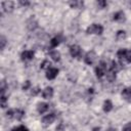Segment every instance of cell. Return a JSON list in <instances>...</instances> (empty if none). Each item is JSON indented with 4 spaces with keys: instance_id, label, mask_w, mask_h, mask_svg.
<instances>
[{
    "instance_id": "1",
    "label": "cell",
    "mask_w": 131,
    "mask_h": 131,
    "mask_svg": "<svg viewBox=\"0 0 131 131\" xmlns=\"http://www.w3.org/2000/svg\"><path fill=\"white\" fill-rule=\"evenodd\" d=\"M103 31V28L101 25H97V24H93L90 27L87 28V33L88 34H97L100 35Z\"/></svg>"
},
{
    "instance_id": "2",
    "label": "cell",
    "mask_w": 131,
    "mask_h": 131,
    "mask_svg": "<svg viewBox=\"0 0 131 131\" xmlns=\"http://www.w3.org/2000/svg\"><path fill=\"white\" fill-rule=\"evenodd\" d=\"M105 71H106V63L104 61H101L98 67H96L95 69V73H96V76L98 78H101L104 74H105Z\"/></svg>"
},
{
    "instance_id": "3",
    "label": "cell",
    "mask_w": 131,
    "mask_h": 131,
    "mask_svg": "<svg viewBox=\"0 0 131 131\" xmlns=\"http://www.w3.org/2000/svg\"><path fill=\"white\" fill-rule=\"evenodd\" d=\"M95 59H96V54H95L94 51L91 50V51L86 53V55H85V62L87 64H92Z\"/></svg>"
},
{
    "instance_id": "4",
    "label": "cell",
    "mask_w": 131,
    "mask_h": 131,
    "mask_svg": "<svg viewBox=\"0 0 131 131\" xmlns=\"http://www.w3.org/2000/svg\"><path fill=\"white\" fill-rule=\"evenodd\" d=\"M70 52H71V55L73 57H77L81 54V47L78 45H72L70 47Z\"/></svg>"
},
{
    "instance_id": "5",
    "label": "cell",
    "mask_w": 131,
    "mask_h": 131,
    "mask_svg": "<svg viewBox=\"0 0 131 131\" xmlns=\"http://www.w3.org/2000/svg\"><path fill=\"white\" fill-rule=\"evenodd\" d=\"M57 74H58V70L57 69L50 68V69H48V71L46 73V78L49 79V80H52V79H54L57 76Z\"/></svg>"
},
{
    "instance_id": "6",
    "label": "cell",
    "mask_w": 131,
    "mask_h": 131,
    "mask_svg": "<svg viewBox=\"0 0 131 131\" xmlns=\"http://www.w3.org/2000/svg\"><path fill=\"white\" fill-rule=\"evenodd\" d=\"M1 5H2V8H3L4 11L10 12V11H12V9H13L14 3H13L12 1H4V2H2Z\"/></svg>"
},
{
    "instance_id": "7",
    "label": "cell",
    "mask_w": 131,
    "mask_h": 131,
    "mask_svg": "<svg viewBox=\"0 0 131 131\" xmlns=\"http://www.w3.org/2000/svg\"><path fill=\"white\" fill-rule=\"evenodd\" d=\"M54 120H55L54 114H49V115L45 116V117L42 119V123H43L44 125H50V124H52V123L54 122Z\"/></svg>"
},
{
    "instance_id": "8",
    "label": "cell",
    "mask_w": 131,
    "mask_h": 131,
    "mask_svg": "<svg viewBox=\"0 0 131 131\" xmlns=\"http://www.w3.org/2000/svg\"><path fill=\"white\" fill-rule=\"evenodd\" d=\"M34 57V52L32 50H25L21 53V59L23 60H31Z\"/></svg>"
},
{
    "instance_id": "9",
    "label": "cell",
    "mask_w": 131,
    "mask_h": 131,
    "mask_svg": "<svg viewBox=\"0 0 131 131\" xmlns=\"http://www.w3.org/2000/svg\"><path fill=\"white\" fill-rule=\"evenodd\" d=\"M42 95H43V97H44V98H46V99L51 98V97H52V95H53V89H52L51 87H46V88L43 90Z\"/></svg>"
},
{
    "instance_id": "10",
    "label": "cell",
    "mask_w": 131,
    "mask_h": 131,
    "mask_svg": "<svg viewBox=\"0 0 131 131\" xmlns=\"http://www.w3.org/2000/svg\"><path fill=\"white\" fill-rule=\"evenodd\" d=\"M27 27H28V29L31 30V31L35 30V29L37 28V21H36V19L33 18V17L29 18L28 21H27Z\"/></svg>"
},
{
    "instance_id": "11",
    "label": "cell",
    "mask_w": 131,
    "mask_h": 131,
    "mask_svg": "<svg viewBox=\"0 0 131 131\" xmlns=\"http://www.w3.org/2000/svg\"><path fill=\"white\" fill-rule=\"evenodd\" d=\"M48 107H49V104H48V103L41 102V103H39V104H38L37 110H38V112H39L40 114H43V113H45V112L48 110Z\"/></svg>"
},
{
    "instance_id": "12",
    "label": "cell",
    "mask_w": 131,
    "mask_h": 131,
    "mask_svg": "<svg viewBox=\"0 0 131 131\" xmlns=\"http://www.w3.org/2000/svg\"><path fill=\"white\" fill-rule=\"evenodd\" d=\"M24 115H25V113L21 110H14L13 111V118L16 120H20L24 117Z\"/></svg>"
},
{
    "instance_id": "13",
    "label": "cell",
    "mask_w": 131,
    "mask_h": 131,
    "mask_svg": "<svg viewBox=\"0 0 131 131\" xmlns=\"http://www.w3.org/2000/svg\"><path fill=\"white\" fill-rule=\"evenodd\" d=\"M114 19H115V20H119V21L124 20V19H125V14H124V12H123V11H118V12H116V13L114 14Z\"/></svg>"
},
{
    "instance_id": "14",
    "label": "cell",
    "mask_w": 131,
    "mask_h": 131,
    "mask_svg": "<svg viewBox=\"0 0 131 131\" xmlns=\"http://www.w3.org/2000/svg\"><path fill=\"white\" fill-rule=\"evenodd\" d=\"M83 1H79V0H76V1H72L70 2V6L72 8H81L83 6Z\"/></svg>"
},
{
    "instance_id": "15",
    "label": "cell",
    "mask_w": 131,
    "mask_h": 131,
    "mask_svg": "<svg viewBox=\"0 0 131 131\" xmlns=\"http://www.w3.org/2000/svg\"><path fill=\"white\" fill-rule=\"evenodd\" d=\"M112 108H113V103H112V101H111V100H105L104 103H103V111L107 113V112L112 111Z\"/></svg>"
},
{
    "instance_id": "16",
    "label": "cell",
    "mask_w": 131,
    "mask_h": 131,
    "mask_svg": "<svg viewBox=\"0 0 131 131\" xmlns=\"http://www.w3.org/2000/svg\"><path fill=\"white\" fill-rule=\"evenodd\" d=\"M50 57H51L53 60L57 61V60H59V58H60V53H59L57 50H53V51L50 52Z\"/></svg>"
},
{
    "instance_id": "17",
    "label": "cell",
    "mask_w": 131,
    "mask_h": 131,
    "mask_svg": "<svg viewBox=\"0 0 131 131\" xmlns=\"http://www.w3.org/2000/svg\"><path fill=\"white\" fill-rule=\"evenodd\" d=\"M126 55H127V50H126V49H120V50H118V52H117V56H118L120 59L126 58Z\"/></svg>"
},
{
    "instance_id": "18",
    "label": "cell",
    "mask_w": 131,
    "mask_h": 131,
    "mask_svg": "<svg viewBox=\"0 0 131 131\" xmlns=\"http://www.w3.org/2000/svg\"><path fill=\"white\" fill-rule=\"evenodd\" d=\"M122 96H123L124 98H126V99L130 98V97H131V88H126V89H124V90L122 91Z\"/></svg>"
},
{
    "instance_id": "19",
    "label": "cell",
    "mask_w": 131,
    "mask_h": 131,
    "mask_svg": "<svg viewBox=\"0 0 131 131\" xmlns=\"http://www.w3.org/2000/svg\"><path fill=\"white\" fill-rule=\"evenodd\" d=\"M106 79H107V81H110V82L115 81V79H116V73L110 71V72L106 74Z\"/></svg>"
},
{
    "instance_id": "20",
    "label": "cell",
    "mask_w": 131,
    "mask_h": 131,
    "mask_svg": "<svg viewBox=\"0 0 131 131\" xmlns=\"http://www.w3.org/2000/svg\"><path fill=\"white\" fill-rule=\"evenodd\" d=\"M119 70H120V66H119L117 62L113 61V62H112V66H111V71L114 72V73H117Z\"/></svg>"
},
{
    "instance_id": "21",
    "label": "cell",
    "mask_w": 131,
    "mask_h": 131,
    "mask_svg": "<svg viewBox=\"0 0 131 131\" xmlns=\"http://www.w3.org/2000/svg\"><path fill=\"white\" fill-rule=\"evenodd\" d=\"M50 44H51V46H52V47H56V46L59 44V39H58L57 37L52 38V39H51V41H50Z\"/></svg>"
},
{
    "instance_id": "22",
    "label": "cell",
    "mask_w": 131,
    "mask_h": 131,
    "mask_svg": "<svg viewBox=\"0 0 131 131\" xmlns=\"http://www.w3.org/2000/svg\"><path fill=\"white\" fill-rule=\"evenodd\" d=\"M125 36H126V33H125V31H119L118 33H117V39H123V38H125Z\"/></svg>"
},
{
    "instance_id": "23",
    "label": "cell",
    "mask_w": 131,
    "mask_h": 131,
    "mask_svg": "<svg viewBox=\"0 0 131 131\" xmlns=\"http://www.w3.org/2000/svg\"><path fill=\"white\" fill-rule=\"evenodd\" d=\"M0 90H1V94H4V91L6 90V83L4 80L1 81V87H0Z\"/></svg>"
},
{
    "instance_id": "24",
    "label": "cell",
    "mask_w": 131,
    "mask_h": 131,
    "mask_svg": "<svg viewBox=\"0 0 131 131\" xmlns=\"http://www.w3.org/2000/svg\"><path fill=\"white\" fill-rule=\"evenodd\" d=\"M49 66H50V62H49L48 60H44V61L40 64V68H41V69H46V68H49Z\"/></svg>"
},
{
    "instance_id": "25",
    "label": "cell",
    "mask_w": 131,
    "mask_h": 131,
    "mask_svg": "<svg viewBox=\"0 0 131 131\" xmlns=\"http://www.w3.org/2000/svg\"><path fill=\"white\" fill-rule=\"evenodd\" d=\"M0 42H1V49H4V47H5V44H6V39H5V37H3V36H1V39H0Z\"/></svg>"
},
{
    "instance_id": "26",
    "label": "cell",
    "mask_w": 131,
    "mask_h": 131,
    "mask_svg": "<svg viewBox=\"0 0 131 131\" xmlns=\"http://www.w3.org/2000/svg\"><path fill=\"white\" fill-rule=\"evenodd\" d=\"M30 86H31V82L30 81H26L24 83V85H23V90H28L30 88Z\"/></svg>"
},
{
    "instance_id": "27",
    "label": "cell",
    "mask_w": 131,
    "mask_h": 131,
    "mask_svg": "<svg viewBox=\"0 0 131 131\" xmlns=\"http://www.w3.org/2000/svg\"><path fill=\"white\" fill-rule=\"evenodd\" d=\"M123 131H131V123L126 124V125L123 127Z\"/></svg>"
},
{
    "instance_id": "28",
    "label": "cell",
    "mask_w": 131,
    "mask_h": 131,
    "mask_svg": "<svg viewBox=\"0 0 131 131\" xmlns=\"http://www.w3.org/2000/svg\"><path fill=\"white\" fill-rule=\"evenodd\" d=\"M14 131H29V130H28V128L25 127V126H19V127L15 128Z\"/></svg>"
},
{
    "instance_id": "29",
    "label": "cell",
    "mask_w": 131,
    "mask_h": 131,
    "mask_svg": "<svg viewBox=\"0 0 131 131\" xmlns=\"http://www.w3.org/2000/svg\"><path fill=\"white\" fill-rule=\"evenodd\" d=\"M97 5H98L100 8H103V7L106 5V2H105V1H98V2H97Z\"/></svg>"
},
{
    "instance_id": "30",
    "label": "cell",
    "mask_w": 131,
    "mask_h": 131,
    "mask_svg": "<svg viewBox=\"0 0 131 131\" xmlns=\"http://www.w3.org/2000/svg\"><path fill=\"white\" fill-rule=\"evenodd\" d=\"M39 92H40V89H39L38 87H35V88H33V90H32V94H33V95H37Z\"/></svg>"
},
{
    "instance_id": "31",
    "label": "cell",
    "mask_w": 131,
    "mask_h": 131,
    "mask_svg": "<svg viewBox=\"0 0 131 131\" xmlns=\"http://www.w3.org/2000/svg\"><path fill=\"white\" fill-rule=\"evenodd\" d=\"M63 130H64L63 124H59V125L56 127V131H63Z\"/></svg>"
},
{
    "instance_id": "32",
    "label": "cell",
    "mask_w": 131,
    "mask_h": 131,
    "mask_svg": "<svg viewBox=\"0 0 131 131\" xmlns=\"http://www.w3.org/2000/svg\"><path fill=\"white\" fill-rule=\"evenodd\" d=\"M126 59L128 61H131V51H127V55H126Z\"/></svg>"
},
{
    "instance_id": "33",
    "label": "cell",
    "mask_w": 131,
    "mask_h": 131,
    "mask_svg": "<svg viewBox=\"0 0 131 131\" xmlns=\"http://www.w3.org/2000/svg\"><path fill=\"white\" fill-rule=\"evenodd\" d=\"M19 3H20L23 6H28V5L30 4V2H29V1H23V0H20V1H19Z\"/></svg>"
},
{
    "instance_id": "34",
    "label": "cell",
    "mask_w": 131,
    "mask_h": 131,
    "mask_svg": "<svg viewBox=\"0 0 131 131\" xmlns=\"http://www.w3.org/2000/svg\"><path fill=\"white\" fill-rule=\"evenodd\" d=\"M106 131H116V129H114V128H108Z\"/></svg>"
},
{
    "instance_id": "35",
    "label": "cell",
    "mask_w": 131,
    "mask_h": 131,
    "mask_svg": "<svg viewBox=\"0 0 131 131\" xmlns=\"http://www.w3.org/2000/svg\"><path fill=\"white\" fill-rule=\"evenodd\" d=\"M92 131H100V129H99V128H94Z\"/></svg>"
}]
</instances>
